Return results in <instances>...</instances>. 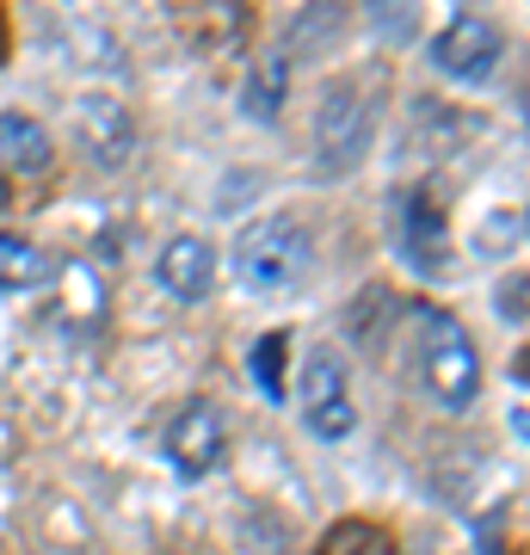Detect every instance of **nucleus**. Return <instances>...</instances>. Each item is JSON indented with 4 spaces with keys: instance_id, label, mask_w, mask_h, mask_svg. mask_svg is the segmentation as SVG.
Listing matches in <instances>:
<instances>
[{
    "instance_id": "5",
    "label": "nucleus",
    "mask_w": 530,
    "mask_h": 555,
    "mask_svg": "<svg viewBox=\"0 0 530 555\" xmlns=\"http://www.w3.org/2000/svg\"><path fill=\"white\" fill-rule=\"evenodd\" d=\"M302 420H309L314 438H352L358 426V401H352V377H346V358L327 352V346H314L302 358Z\"/></svg>"
},
{
    "instance_id": "13",
    "label": "nucleus",
    "mask_w": 530,
    "mask_h": 555,
    "mask_svg": "<svg viewBox=\"0 0 530 555\" xmlns=\"http://www.w3.org/2000/svg\"><path fill=\"white\" fill-rule=\"evenodd\" d=\"M284 352H290V334H266V339H254V352H247L254 383L266 389V401H284Z\"/></svg>"
},
{
    "instance_id": "8",
    "label": "nucleus",
    "mask_w": 530,
    "mask_h": 555,
    "mask_svg": "<svg viewBox=\"0 0 530 555\" xmlns=\"http://www.w3.org/2000/svg\"><path fill=\"white\" fill-rule=\"evenodd\" d=\"M75 142L99 167H124L130 149H137V124H130L124 100H112V93H80L75 100Z\"/></svg>"
},
{
    "instance_id": "4",
    "label": "nucleus",
    "mask_w": 530,
    "mask_h": 555,
    "mask_svg": "<svg viewBox=\"0 0 530 555\" xmlns=\"http://www.w3.org/2000/svg\"><path fill=\"white\" fill-rule=\"evenodd\" d=\"M389 222H395V247L419 278H444L456 266L451 259V222H444V204H432V192H395L389 198Z\"/></svg>"
},
{
    "instance_id": "1",
    "label": "nucleus",
    "mask_w": 530,
    "mask_h": 555,
    "mask_svg": "<svg viewBox=\"0 0 530 555\" xmlns=\"http://www.w3.org/2000/svg\"><path fill=\"white\" fill-rule=\"evenodd\" d=\"M408 327H413V339H408L413 383H419L444 414H469L475 396H481V358H475L469 327H463L451 309H438V302H419Z\"/></svg>"
},
{
    "instance_id": "18",
    "label": "nucleus",
    "mask_w": 530,
    "mask_h": 555,
    "mask_svg": "<svg viewBox=\"0 0 530 555\" xmlns=\"http://www.w3.org/2000/svg\"><path fill=\"white\" fill-rule=\"evenodd\" d=\"M0 43H7V25H0Z\"/></svg>"
},
{
    "instance_id": "17",
    "label": "nucleus",
    "mask_w": 530,
    "mask_h": 555,
    "mask_svg": "<svg viewBox=\"0 0 530 555\" xmlns=\"http://www.w3.org/2000/svg\"><path fill=\"white\" fill-rule=\"evenodd\" d=\"M167 555H192V550H167Z\"/></svg>"
},
{
    "instance_id": "6",
    "label": "nucleus",
    "mask_w": 530,
    "mask_h": 555,
    "mask_svg": "<svg viewBox=\"0 0 530 555\" xmlns=\"http://www.w3.org/2000/svg\"><path fill=\"white\" fill-rule=\"evenodd\" d=\"M432 62H438V75H451L456 87H481L506 62V31L493 20H481V13H456L432 38Z\"/></svg>"
},
{
    "instance_id": "14",
    "label": "nucleus",
    "mask_w": 530,
    "mask_h": 555,
    "mask_svg": "<svg viewBox=\"0 0 530 555\" xmlns=\"http://www.w3.org/2000/svg\"><path fill=\"white\" fill-rule=\"evenodd\" d=\"M314 555H389V537L376 531V525L346 518V525H334V531L321 537V550H314Z\"/></svg>"
},
{
    "instance_id": "7",
    "label": "nucleus",
    "mask_w": 530,
    "mask_h": 555,
    "mask_svg": "<svg viewBox=\"0 0 530 555\" xmlns=\"http://www.w3.org/2000/svg\"><path fill=\"white\" fill-rule=\"evenodd\" d=\"M222 451H229V426H222V414L210 408V401H185L173 420H167V456H173L179 476H210L222 463Z\"/></svg>"
},
{
    "instance_id": "11",
    "label": "nucleus",
    "mask_w": 530,
    "mask_h": 555,
    "mask_svg": "<svg viewBox=\"0 0 530 555\" xmlns=\"http://www.w3.org/2000/svg\"><path fill=\"white\" fill-rule=\"evenodd\" d=\"M284 100H290V56H284V50H266V56L247 68V87H241V112H247L254 124H277Z\"/></svg>"
},
{
    "instance_id": "15",
    "label": "nucleus",
    "mask_w": 530,
    "mask_h": 555,
    "mask_svg": "<svg viewBox=\"0 0 530 555\" xmlns=\"http://www.w3.org/2000/svg\"><path fill=\"white\" fill-rule=\"evenodd\" d=\"M493 309H500V321H525V272H512V284H500V297H493Z\"/></svg>"
},
{
    "instance_id": "3",
    "label": "nucleus",
    "mask_w": 530,
    "mask_h": 555,
    "mask_svg": "<svg viewBox=\"0 0 530 555\" xmlns=\"http://www.w3.org/2000/svg\"><path fill=\"white\" fill-rule=\"evenodd\" d=\"M371 130H376L371 93L346 75L327 80L321 87V105H314V173L321 179L358 173V160L371 155Z\"/></svg>"
},
{
    "instance_id": "10",
    "label": "nucleus",
    "mask_w": 530,
    "mask_h": 555,
    "mask_svg": "<svg viewBox=\"0 0 530 555\" xmlns=\"http://www.w3.org/2000/svg\"><path fill=\"white\" fill-rule=\"evenodd\" d=\"M50 160H56V137L31 112H0V173L38 179L50 173Z\"/></svg>"
},
{
    "instance_id": "2",
    "label": "nucleus",
    "mask_w": 530,
    "mask_h": 555,
    "mask_svg": "<svg viewBox=\"0 0 530 555\" xmlns=\"http://www.w3.org/2000/svg\"><path fill=\"white\" fill-rule=\"evenodd\" d=\"M235 272H241L247 291H259V297L296 291V284L314 272V235L296 217H284V210L247 222L241 241H235Z\"/></svg>"
},
{
    "instance_id": "9",
    "label": "nucleus",
    "mask_w": 530,
    "mask_h": 555,
    "mask_svg": "<svg viewBox=\"0 0 530 555\" xmlns=\"http://www.w3.org/2000/svg\"><path fill=\"white\" fill-rule=\"evenodd\" d=\"M155 278L173 302H204L217 291V247L204 235H173L155 259Z\"/></svg>"
},
{
    "instance_id": "16",
    "label": "nucleus",
    "mask_w": 530,
    "mask_h": 555,
    "mask_svg": "<svg viewBox=\"0 0 530 555\" xmlns=\"http://www.w3.org/2000/svg\"><path fill=\"white\" fill-rule=\"evenodd\" d=\"M7 204H13V185H7V179H0V210H7Z\"/></svg>"
},
{
    "instance_id": "12",
    "label": "nucleus",
    "mask_w": 530,
    "mask_h": 555,
    "mask_svg": "<svg viewBox=\"0 0 530 555\" xmlns=\"http://www.w3.org/2000/svg\"><path fill=\"white\" fill-rule=\"evenodd\" d=\"M50 272H56V259L38 241L0 229V291H38V284H50Z\"/></svg>"
}]
</instances>
